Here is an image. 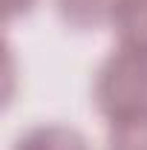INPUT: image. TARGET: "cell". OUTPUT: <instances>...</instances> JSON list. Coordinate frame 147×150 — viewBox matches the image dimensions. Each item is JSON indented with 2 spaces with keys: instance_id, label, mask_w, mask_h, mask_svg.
<instances>
[{
  "instance_id": "obj_3",
  "label": "cell",
  "mask_w": 147,
  "mask_h": 150,
  "mask_svg": "<svg viewBox=\"0 0 147 150\" xmlns=\"http://www.w3.org/2000/svg\"><path fill=\"white\" fill-rule=\"evenodd\" d=\"M15 150H90L87 139L72 127L64 124H40L35 130L23 133Z\"/></svg>"
},
{
  "instance_id": "obj_5",
  "label": "cell",
  "mask_w": 147,
  "mask_h": 150,
  "mask_svg": "<svg viewBox=\"0 0 147 150\" xmlns=\"http://www.w3.org/2000/svg\"><path fill=\"white\" fill-rule=\"evenodd\" d=\"M107 150H147V112L110 121Z\"/></svg>"
},
{
  "instance_id": "obj_2",
  "label": "cell",
  "mask_w": 147,
  "mask_h": 150,
  "mask_svg": "<svg viewBox=\"0 0 147 150\" xmlns=\"http://www.w3.org/2000/svg\"><path fill=\"white\" fill-rule=\"evenodd\" d=\"M118 46L147 55V0H118L112 12Z\"/></svg>"
},
{
  "instance_id": "obj_4",
  "label": "cell",
  "mask_w": 147,
  "mask_h": 150,
  "mask_svg": "<svg viewBox=\"0 0 147 150\" xmlns=\"http://www.w3.org/2000/svg\"><path fill=\"white\" fill-rule=\"evenodd\" d=\"M118 0H58V15L75 29H98L112 23Z\"/></svg>"
},
{
  "instance_id": "obj_1",
  "label": "cell",
  "mask_w": 147,
  "mask_h": 150,
  "mask_svg": "<svg viewBox=\"0 0 147 150\" xmlns=\"http://www.w3.org/2000/svg\"><path fill=\"white\" fill-rule=\"evenodd\" d=\"M92 95L101 115L110 121L147 112V55L118 46L101 64Z\"/></svg>"
},
{
  "instance_id": "obj_6",
  "label": "cell",
  "mask_w": 147,
  "mask_h": 150,
  "mask_svg": "<svg viewBox=\"0 0 147 150\" xmlns=\"http://www.w3.org/2000/svg\"><path fill=\"white\" fill-rule=\"evenodd\" d=\"M32 3L35 0H3V9H6V18H18V15H23V12H29L32 9Z\"/></svg>"
}]
</instances>
